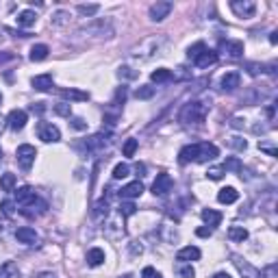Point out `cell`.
<instances>
[{"mask_svg": "<svg viewBox=\"0 0 278 278\" xmlns=\"http://www.w3.org/2000/svg\"><path fill=\"white\" fill-rule=\"evenodd\" d=\"M0 278H20V269L13 261H7L0 265Z\"/></svg>", "mask_w": 278, "mask_h": 278, "instance_id": "cell-26", "label": "cell"}, {"mask_svg": "<svg viewBox=\"0 0 278 278\" xmlns=\"http://www.w3.org/2000/svg\"><path fill=\"white\" fill-rule=\"evenodd\" d=\"M31 83L37 91H50L55 85V80H53V74H39V76H35Z\"/></svg>", "mask_w": 278, "mask_h": 278, "instance_id": "cell-19", "label": "cell"}, {"mask_svg": "<svg viewBox=\"0 0 278 278\" xmlns=\"http://www.w3.org/2000/svg\"><path fill=\"white\" fill-rule=\"evenodd\" d=\"M128 172H130V167L126 165V163H118V165H115L113 167V178H126L128 176Z\"/></svg>", "mask_w": 278, "mask_h": 278, "instance_id": "cell-37", "label": "cell"}, {"mask_svg": "<svg viewBox=\"0 0 278 278\" xmlns=\"http://www.w3.org/2000/svg\"><path fill=\"white\" fill-rule=\"evenodd\" d=\"M124 235V217L118 213V215H111L107 219L105 224V237L107 239H120Z\"/></svg>", "mask_w": 278, "mask_h": 278, "instance_id": "cell-8", "label": "cell"}, {"mask_svg": "<svg viewBox=\"0 0 278 278\" xmlns=\"http://www.w3.org/2000/svg\"><path fill=\"white\" fill-rule=\"evenodd\" d=\"M0 159H3V150H0Z\"/></svg>", "mask_w": 278, "mask_h": 278, "instance_id": "cell-63", "label": "cell"}, {"mask_svg": "<svg viewBox=\"0 0 278 278\" xmlns=\"http://www.w3.org/2000/svg\"><path fill=\"white\" fill-rule=\"evenodd\" d=\"M59 96L65 100H89V91H80V89H59Z\"/></svg>", "mask_w": 278, "mask_h": 278, "instance_id": "cell-23", "label": "cell"}, {"mask_svg": "<svg viewBox=\"0 0 278 278\" xmlns=\"http://www.w3.org/2000/svg\"><path fill=\"white\" fill-rule=\"evenodd\" d=\"M237 198H239V192L235 187H224V189H219V194H217V200L222 204H233V202H237Z\"/></svg>", "mask_w": 278, "mask_h": 278, "instance_id": "cell-21", "label": "cell"}, {"mask_svg": "<svg viewBox=\"0 0 278 278\" xmlns=\"http://www.w3.org/2000/svg\"><path fill=\"white\" fill-rule=\"evenodd\" d=\"M118 213H120L122 217H130V215H135V213H137V207H135L133 202H122Z\"/></svg>", "mask_w": 278, "mask_h": 278, "instance_id": "cell-36", "label": "cell"}, {"mask_svg": "<svg viewBox=\"0 0 278 278\" xmlns=\"http://www.w3.org/2000/svg\"><path fill=\"white\" fill-rule=\"evenodd\" d=\"M50 48L46 46V43H37V46L31 48V61H43L48 57Z\"/></svg>", "mask_w": 278, "mask_h": 278, "instance_id": "cell-29", "label": "cell"}, {"mask_svg": "<svg viewBox=\"0 0 278 278\" xmlns=\"http://www.w3.org/2000/svg\"><path fill=\"white\" fill-rule=\"evenodd\" d=\"M172 3H155L150 7V20L152 22H161V20H165L167 16H170V11H172Z\"/></svg>", "mask_w": 278, "mask_h": 278, "instance_id": "cell-16", "label": "cell"}, {"mask_svg": "<svg viewBox=\"0 0 278 278\" xmlns=\"http://www.w3.org/2000/svg\"><path fill=\"white\" fill-rule=\"evenodd\" d=\"M150 80L152 83H170V80H174V74H172V70H167V68H159V70H155L150 74Z\"/></svg>", "mask_w": 278, "mask_h": 278, "instance_id": "cell-24", "label": "cell"}, {"mask_svg": "<svg viewBox=\"0 0 278 278\" xmlns=\"http://www.w3.org/2000/svg\"><path fill=\"white\" fill-rule=\"evenodd\" d=\"M55 113L63 115V118H70V115H72V107L68 105V102H61V105H57V107H55Z\"/></svg>", "mask_w": 278, "mask_h": 278, "instance_id": "cell-47", "label": "cell"}, {"mask_svg": "<svg viewBox=\"0 0 278 278\" xmlns=\"http://www.w3.org/2000/svg\"><path fill=\"white\" fill-rule=\"evenodd\" d=\"M200 215H202L204 222H207V224L211 226V228H215V226H217L219 222H222V213H219V211H213V209H204Z\"/></svg>", "mask_w": 278, "mask_h": 278, "instance_id": "cell-27", "label": "cell"}, {"mask_svg": "<svg viewBox=\"0 0 278 278\" xmlns=\"http://www.w3.org/2000/svg\"><path fill=\"white\" fill-rule=\"evenodd\" d=\"M222 48H224L230 57H235V59L244 55V43H241V41H222Z\"/></svg>", "mask_w": 278, "mask_h": 278, "instance_id": "cell-28", "label": "cell"}, {"mask_svg": "<svg viewBox=\"0 0 278 278\" xmlns=\"http://www.w3.org/2000/svg\"><path fill=\"white\" fill-rule=\"evenodd\" d=\"M142 278H163V274L161 272H157L155 267H144V272H142Z\"/></svg>", "mask_w": 278, "mask_h": 278, "instance_id": "cell-49", "label": "cell"}, {"mask_svg": "<svg viewBox=\"0 0 278 278\" xmlns=\"http://www.w3.org/2000/svg\"><path fill=\"white\" fill-rule=\"evenodd\" d=\"M213 278H230V274H226V272H217Z\"/></svg>", "mask_w": 278, "mask_h": 278, "instance_id": "cell-59", "label": "cell"}, {"mask_svg": "<svg viewBox=\"0 0 278 278\" xmlns=\"http://www.w3.org/2000/svg\"><path fill=\"white\" fill-rule=\"evenodd\" d=\"M135 96L139 98V100H150L152 96H155V87L152 85H142L139 89L135 91Z\"/></svg>", "mask_w": 278, "mask_h": 278, "instance_id": "cell-34", "label": "cell"}, {"mask_svg": "<svg viewBox=\"0 0 278 278\" xmlns=\"http://www.w3.org/2000/svg\"><path fill=\"white\" fill-rule=\"evenodd\" d=\"M13 187H16V174L5 172L3 176H0V189H3V192H13Z\"/></svg>", "mask_w": 278, "mask_h": 278, "instance_id": "cell-30", "label": "cell"}, {"mask_svg": "<svg viewBox=\"0 0 278 278\" xmlns=\"http://www.w3.org/2000/svg\"><path fill=\"white\" fill-rule=\"evenodd\" d=\"M70 22V11H57L53 16V24H68Z\"/></svg>", "mask_w": 278, "mask_h": 278, "instance_id": "cell-43", "label": "cell"}, {"mask_svg": "<svg viewBox=\"0 0 278 278\" xmlns=\"http://www.w3.org/2000/svg\"><path fill=\"white\" fill-rule=\"evenodd\" d=\"M72 126H74L76 130H85L87 128V122L83 118H72Z\"/></svg>", "mask_w": 278, "mask_h": 278, "instance_id": "cell-52", "label": "cell"}, {"mask_svg": "<svg viewBox=\"0 0 278 278\" xmlns=\"http://www.w3.org/2000/svg\"><path fill=\"white\" fill-rule=\"evenodd\" d=\"M209 109H211L209 102L192 100V102H187V105L180 109L178 120H180L182 124H200V122H204V118H207Z\"/></svg>", "mask_w": 278, "mask_h": 278, "instance_id": "cell-2", "label": "cell"}, {"mask_svg": "<svg viewBox=\"0 0 278 278\" xmlns=\"http://www.w3.org/2000/svg\"><path fill=\"white\" fill-rule=\"evenodd\" d=\"M11 59H13V53H0V63L11 61Z\"/></svg>", "mask_w": 278, "mask_h": 278, "instance_id": "cell-55", "label": "cell"}, {"mask_svg": "<svg viewBox=\"0 0 278 278\" xmlns=\"http://www.w3.org/2000/svg\"><path fill=\"white\" fill-rule=\"evenodd\" d=\"M16 22H18V26L28 28V26H33L35 22H37V13L31 11V9H24V11H20V13H18Z\"/></svg>", "mask_w": 278, "mask_h": 278, "instance_id": "cell-20", "label": "cell"}, {"mask_svg": "<svg viewBox=\"0 0 278 278\" xmlns=\"http://www.w3.org/2000/svg\"><path fill=\"white\" fill-rule=\"evenodd\" d=\"M196 235H198V237H211V235H213V228H209V226H202V228L196 230Z\"/></svg>", "mask_w": 278, "mask_h": 278, "instance_id": "cell-53", "label": "cell"}, {"mask_svg": "<svg viewBox=\"0 0 278 278\" xmlns=\"http://www.w3.org/2000/svg\"><path fill=\"white\" fill-rule=\"evenodd\" d=\"M80 35H96V37H111L113 35V26L111 22H105V20H96L91 24H87L80 28Z\"/></svg>", "mask_w": 278, "mask_h": 278, "instance_id": "cell-6", "label": "cell"}, {"mask_svg": "<svg viewBox=\"0 0 278 278\" xmlns=\"http://www.w3.org/2000/svg\"><path fill=\"white\" fill-rule=\"evenodd\" d=\"M187 57L194 61L196 68H209V65H213L217 61V53L207 48L204 41H198V43H194V46H189Z\"/></svg>", "mask_w": 278, "mask_h": 278, "instance_id": "cell-3", "label": "cell"}, {"mask_svg": "<svg viewBox=\"0 0 278 278\" xmlns=\"http://www.w3.org/2000/svg\"><path fill=\"white\" fill-rule=\"evenodd\" d=\"M207 176L211 178V180H219L224 176V167L222 165H217V167H211V170L207 172Z\"/></svg>", "mask_w": 278, "mask_h": 278, "instance_id": "cell-48", "label": "cell"}, {"mask_svg": "<svg viewBox=\"0 0 278 278\" xmlns=\"http://www.w3.org/2000/svg\"><path fill=\"white\" fill-rule=\"evenodd\" d=\"M176 274H178L180 278H194V276H196V269H194L192 265H178V267H176Z\"/></svg>", "mask_w": 278, "mask_h": 278, "instance_id": "cell-42", "label": "cell"}, {"mask_svg": "<svg viewBox=\"0 0 278 278\" xmlns=\"http://www.w3.org/2000/svg\"><path fill=\"white\" fill-rule=\"evenodd\" d=\"M16 157H18V163L22 170H31L35 163V157H37V150H35L31 144H22L16 152Z\"/></svg>", "mask_w": 278, "mask_h": 278, "instance_id": "cell-7", "label": "cell"}, {"mask_svg": "<svg viewBox=\"0 0 278 278\" xmlns=\"http://www.w3.org/2000/svg\"><path fill=\"white\" fill-rule=\"evenodd\" d=\"M37 278H57V276L55 274H39Z\"/></svg>", "mask_w": 278, "mask_h": 278, "instance_id": "cell-60", "label": "cell"}, {"mask_svg": "<svg viewBox=\"0 0 278 278\" xmlns=\"http://www.w3.org/2000/svg\"><path fill=\"white\" fill-rule=\"evenodd\" d=\"M228 237L233 241H246L248 239V230L244 228V226H230V228H228Z\"/></svg>", "mask_w": 278, "mask_h": 278, "instance_id": "cell-32", "label": "cell"}, {"mask_svg": "<svg viewBox=\"0 0 278 278\" xmlns=\"http://www.w3.org/2000/svg\"><path fill=\"white\" fill-rule=\"evenodd\" d=\"M120 278H133V274H124V276H120Z\"/></svg>", "mask_w": 278, "mask_h": 278, "instance_id": "cell-61", "label": "cell"}, {"mask_svg": "<svg viewBox=\"0 0 278 278\" xmlns=\"http://www.w3.org/2000/svg\"><path fill=\"white\" fill-rule=\"evenodd\" d=\"M137 139H128L126 144H124V148H122V152H124V157H133L135 155V150H137Z\"/></svg>", "mask_w": 278, "mask_h": 278, "instance_id": "cell-40", "label": "cell"}, {"mask_svg": "<svg viewBox=\"0 0 278 278\" xmlns=\"http://www.w3.org/2000/svg\"><path fill=\"white\" fill-rule=\"evenodd\" d=\"M33 111L41 113V111H43V102H35V105H33Z\"/></svg>", "mask_w": 278, "mask_h": 278, "instance_id": "cell-56", "label": "cell"}, {"mask_svg": "<svg viewBox=\"0 0 278 278\" xmlns=\"http://www.w3.org/2000/svg\"><path fill=\"white\" fill-rule=\"evenodd\" d=\"M259 150H263V152H267L269 157H276L278 155V150L274 148V146H269V144H265V142H259Z\"/></svg>", "mask_w": 278, "mask_h": 278, "instance_id": "cell-50", "label": "cell"}, {"mask_svg": "<svg viewBox=\"0 0 278 278\" xmlns=\"http://www.w3.org/2000/svg\"><path fill=\"white\" fill-rule=\"evenodd\" d=\"M87 263H89L91 267H98L105 263V250L102 248H91L89 252H87Z\"/></svg>", "mask_w": 278, "mask_h": 278, "instance_id": "cell-25", "label": "cell"}, {"mask_svg": "<svg viewBox=\"0 0 278 278\" xmlns=\"http://www.w3.org/2000/svg\"><path fill=\"white\" fill-rule=\"evenodd\" d=\"M200 259V250L196 246H187V248H182V250H178L176 254V261H198Z\"/></svg>", "mask_w": 278, "mask_h": 278, "instance_id": "cell-22", "label": "cell"}, {"mask_svg": "<svg viewBox=\"0 0 278 278\" xmlns=\"http://www.w3.org/2000/svg\"><path fill=\"white\" fill-rule=\"evenodd\" d=\"M230 259H233L235 267L239 269V274L244 276V278H259V269H257V267H252L250 263H248L246 259H241L239 254H230Z\"/></svg>", "mask_w": 278, "mask_h": 278, "instance_id": "cell-12", "label": "cell"}, {"mask_svg": "<svg viewBox=\"0 0 278 278\" xmlns=\"http://www.w3.org/2000/svg\"><path fill=\"white\" fill-rule=\"evenodd\" d=\"M163 37H148V39H144L139 46L135 48H130V59H135V61H148L152 59L157 53H159V48L163 46Z\"/></svg>", "mask_w": 278, "mask_h": 278, "instance_id": "cell-4", "label": "cell"}, {"mask_svg": "<svg viewBox=\"0 0 278 278\" xmlns=\"http://www.w3.org/2000/svg\"><path fill=\"white\" fill-rule=\"evenodd\" d=\"M102 213H109V200L107 198H102V200H98L96 202V207H94V215H96V217H100Z\"/></svg>", "mask_w": 278, "mask_h": 278, "instance_id": "cell-38", "label": "cell"}, {"mask_svg": "<svg viewBox=\"0 0 278 278\" xmlns=\"http://www.w3.org/2000/svg\"><path fill=\"white\" fill-rule=\"evenodd\" d=\"M128 250H130V254H133V257H139V254H142V252H144V246H142V244H139V241H130Z\"/></svg>", "mask_w": 278, "mask_h": 278, "instance_id": "cell-51", "label": "cell"}, {"mask_svg": "<svg viewBox=\"0 0 278 278\" xmlns=\"http://www.w3.org/2000/svg\"><path fill=\"white\" fill-rule=\"evenodd\" d=\"M222 167H224V172H241V163H239V159H228Z\"/></svg>", "mask_w": 278, "mask_h": 278, "instance_id": "cell-45", "label": "cell"}, {"mask_svg": "<svg viewBox=\"0 0 278 278\" xmlns=\"http://www.w3.org/2000/svg\"><path fill=\"white\" fill-rule=\"evenodd\" d=\"M0 211H3L7 217H13V213H16V204H13L11 200H3L0 202Z\"/></svg>", "mask_w": 278, "mask_h": 278, "instance_id": "cell-41", "label": "cell"}, {"mask_svg": "<svg viewBox=\"0 0 278 278\" xmlns=\"http://www.w3.org/2000/svg\"><path fill=\"white\" fill-rule=\"evenodd\" d=\"M126 94H128V91H126V87H124V85L118 87V91H115V96H113V100H111V107H113V109H120L124 102H126Z\"/></svg>", "mask_w": 278, "mask_h": 278, "instance_id": "cell-33", "label": "cell"}, {"mask_svg": "<svg viewBox=\"0 0 278 278\" xmlns=\"http://www.w3.org/2000/svg\"><path fill=\"white\" fill-rule=\"evenodd\" d=\"M172 187H174V180L170 174H165V172H161L157 174V180H155V185H152V194L155 196H167L172 192Z\"/></svg>", "mask_w": 278, "mask_h": 278, "instance_id": "cell-11", "label": "cell"}, {"mask_svg": "<svg viewBox=\"0 0 278 278\" xmlns=\"http://www.w3.org/2000/svg\"><path fill=\"white\" fill-rule=\"evenodd\" d=\"M5 235H7V224L0 222V237H5Z\"/></svg>", "mask_w": 278, "mask_h": 278, "instance_id": "cell-57", "label": "cell"}, {"mask_svg": "<svg viewBox=\"0 0 278 278\" xmlns=\"http://www.w3.org/2000/svg\"><path fill=\"white\" fill-rule=\"evenodd\" d=\"M26 120H28L26 111H22V109H13V111L9 113V118H7V124H9L11 130H22L26 126Z\"/></svg>", "mask_w": 278, "mask_h": 278, "instance_id": "cell-15", "label": "cell"}, {"mask_svg": "<svg viewBox=\"0 0 278 278\" xmlns=\"http://www.w3.org/2000/svg\"><path fill=\"white\" fill-rule=\"evenodd\" d=\"M276 272H278V265H276V263H269L265 269H261V272H259V278H278Z\"/></svg>", "mask_w": 278, "mask_h": 278, "instance_id": "cell-39", "label": "cell"}, {"mask_svg": "<svg viewBox=\"0 0 278 278\" xmlns=\"http://www.w3.org/2000/svg\"><path fill=\"white\" fill-rule=\"evenodd\" d=\"M16 239L20 244H26V246H37L39 244V235L35 233V228H28V226H22V228L16 230Z\"/></svg>", "mask_w": 278, "mask_h": 278, "instance_id": "cell-14", "label": "cell"}, {"mask_svg": "<svg viewBox=\"0 0 278 278\" xmlns=\"http://www.w3.org/2000/svg\"><path fill=\"white\" fill-rule=\"evenodd\" d=\"M111 144V135H105V133H98V135H91L89 139H85V148L89 150V152H94V150H102L105 146H109Z\"/></svg>", "mask_w": 278, "mask_h": 278, "instance_id": "cell-13", "label": "cell"}, {"mask_svg": "<svg viewBox=\"0 0 278 278\" xmlns=\"http://www.w3.org/2000/svg\"><path fill=\"white\" fill-rule=\"evenodd\" d=\"M228 146H230V148H235V150H246L248 148V142H246V139H241V137H230L228 139Z\"/></svg>", "mask_w": 278, "mask_h": 278, "instance_id": "cell-44", "label": "cell"}, {"mask_svg": "<svg viewBox=\"0 0 278 278\" xmlns=\"http://www.w3.org/2000/svg\"><path fill=\"white\" fill-rule=\"evenodd\" d=\"M0 105H3V94H0Z\"/></svg>", "mask_w": 278, "mask_h": 278, "instance_id": "cell-62", "label": "cell"}, {"mask_svg": "<svg viewBox=\"0 0 278 278\" xmlns=\"http://www.w3.org/2000/svg\"><path fill=\"white\" fill-rule=\"evenodd\" d=\"M230 11L235 13L237 18L246 20V18H252L254 11H257V5L252 0H230Z\"/></svg>", "mask_w": 278, "mask_h": 278, "instance_id": "cell-9", "label": "cell"}, {"mask_svg": "<svg viewBox=\"0 0 278 278\" xmlns=\"http://www.w3.org/2000/svg\"><path fill=\"white\" fill-rule=\"evenodd\" d=\"M219 155L217 146L209 144V142H200V144H189L185 148H180L178 152V163L187 165V163H207V161H213Z\"/></svg>", "mask_w": 278, "mask_h": 278, "instance_id": "cell-1", "label": "cell"}, {"mask_svg": "<svg viewBox=\"0 0 278 278\" xmlns=\"http://www.w3.org/2000/svg\"><path fill=\"white\" fill-rule=\"evenodd\" d=\"M142 194H144V185H142L139 180L128 182V185H124V187L120 189V196H122V198H126V200H130V198H139Z\"/></svg>", "mask_w": 278, "mask_h": 278, "instance_id": "cell-17", "label": "cell"}, {"mask_svg": "<svg viewBox=\"0 0 278 278\" xmlns=\"http://www.w3.org/2000/svg\"><path fill=\"white\" fill-rule=\"evenodd\" d=\"M33 196H37V194H35V192H33V189L28 187V185H24V187H20L18 192H16V202H18V204H24V202L31 200Z\"/></svg>", "mask_w": 278, "mask_h": 278, "instance_id": "cell-31", "label": "cell"}, {"mask_svg": "<svg viewBox=\"0 0 278 278\" xmlns=\"http://www.w3.org/2000/svg\"><path fill=\"white\" fill-rule=\"evenodd\" d=\"M135 172H137V176H146V165L144 163H137L135 165Z\"/></svg>", "mask_w": 278, "mask_h": 278, "instance_id": "cell-54", "label": "cell"}, {"mask_svg": "<svg viewBox=\"0 0 278 278\" xmlns=\"http://www.w3.org/2000/svg\"><path fill=\"white\" fill-rule=\"evenodd\" d=\"M37 135H39L41 142H46V144H55V142H59V139H61L59 128H57L55 124H50V122H41L39 124Z\"/></svg>", "mask_w": 278, "mask_h": 278, "instance_id": "cell-10", "label": "cell"}, {"mask_svg": "<svg viewBox=\"0 0 278 278\" xmlns=\"http://www.w3.org/2000/svg\"><path fill=\"white\" fill-rule=\"evenodd\" d=\"M269 41H272V43H278V33H276V31L269 33Z\"/></svg>", "mask_w": 278, "mask_h": 278, "instance_id": "cell-58", "label": "cell"}, {"mask_svg": "<svg viewBox=\"0 0 278 278\" xmlns=\"http://www.w3.org/2000/svg\"><path fill=\"white\" fill-rule=\"evenodd\" d=\"M239 83H241L239 72H228V74H224L222 80H219V85H222L224 91H235L239 87Z\"/></svg>", "mask_w": 278, "mask_h": 278, "instance_id": "cell-18", "label": "cell"}, {"mask_svg": "<svg viewBox=\"0 0 278 278\" xmlns=\"http://www.w3.org/2000/svg\"><path fill=\"white\" fill-rule=\"evenodd\" d=\"M46 211H48V202L41 200L39 196H33L28 202L20 204V213L24 217H39V215L46 213Z\"/></svg>", "mask_w": 278, "mask_h": 278, "instance_id": "cell-5", "label": "cell"}, {"mask_svg": "<svg viewBox=\"0 0 278 278\" xmlns=\"http://www.w3.org/2000/svg\"><path fill=\"white\" fill-rule=\"evenodd\" d=\"M118 76H120V78H128V80H130V78H137V72H135L133 68H128V65H122V68L118 70Z\"/></svg>", "mask_w": 278, "mask_h": 278, "instance_id": "cell-46", "label": "cell"}, {"mask_svg": "<svg viewBox=\"0 0 278 278\" xmlns=\"http://www.w3.org/2000/svg\"><path fill=\"white\" fill-rule=\"evenodd\" d=\"M98 11H100V5H78V13H80V16L91 18V16H96Z\"/></svg>", "mask_w": 278, "mask_h": 278, "instance_id": "cell-35", "label": "cell"}]
</instances>
